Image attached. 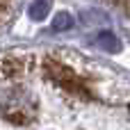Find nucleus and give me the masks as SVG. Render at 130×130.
<instances>
[{
	"label": "nucleus",
	"instance_id": "f257e3e1",
	"mask_svg": "<svg viewBox=\"0 0 130 130\" xmlns=\"http://www.w3.org/2000/svg\"><path fill=\"white\" fill-rule=\"evenodd\" d=\"M0 69H2V73L7 75V78H18V75H23L25 73V62L23 59H16V57H7V59H2L0 62Z\"/></svg>",
	"mask_w": 130,
	"mask_h": 130
},
{
	"label": "nucleus",
	"instance_id": "f03ea898",
	"mask_svg": "<svg viewBox=\"0 0 130 130\" xmlns=\"http://www.w3.org/2000/svg\"><path fill=\"white\" fill-rule=\"evenodd\" d=\"M2 11H5V5H2V2H0V16H2Z\"/></svg>",
	"mask_w": 130,
	"mask_h": 130
}]
</instances>
